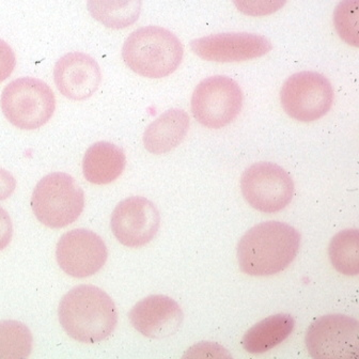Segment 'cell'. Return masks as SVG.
Here are the masks:
<instances>
[{
    "label": "cell",
    "mask_w": 359,
    "mask_h": 359,
    "mask_svg": "<svg viewBox=\"0 0 359 359\" xmlns=\"http://www.w3.org/2000/svg\"><path fill=\"white\" fill-rule=\"evenodd\" d=\"M301 234L290 224L266 222L248 230L238 244L241 271L250 276H272L294 261Z\"/></svg>",
    "instance_id": "cell-1"
},
{
    "label": "cell",
    "mask_w": 359,
    "mask_h": 359,
    "mask_svg": "<svg viewBox=\"0 0 359 359\" xmlns=\"http://www.w3.org/2000/svg\"><path fill=\"white\" fill-rule=\"evenodd\" d=\"M58 316L65 332L83 344L103 341L118 323L115 303L95 285H81L67 292L59 304Z\"/></svg>",
    "instance_id": "cell-2"
},
{
    "label": "cell",
    "mask_w": 359,
    "mask_h": 359,
    "mask_svg": "<svg viewBox=\"0 0 359 359\" xmlns=\"http://www.w3.org/2000/svg\"><path fill=\"white\" fill-rule=\"evenodd\" d=\"M183 45L175 34L158 26H147L130 34L122 48L128 69L147 79L172 74L182 62Z\"/></svg>",
    "instance_id": "cell-3"
},
{
    "label": "cell",
    "mask_w": 359,
    "mask_h": 359,
    "mask_svg": "<svg viewBox=\"0 0 359 359\" xmlns=\"http://www.w3.org/2000/svg\"><path fill=\"white\" fill-rule=\"evenodd\" d=\"M32 208L39 222L52 229H60L73 224L83 213L85 193L70 175L50 173L34 187Z\"/></svg>",
    "instance_id": "cell-4"
},
{
    "label": "cell",
    "mask_w": 359,
    "mask_h": 359,
    "mask_svg": "<svg viewBox=\"0 0 359 359\" xmlns=\"http://www.w3.org/2000/svg\"><path fill=\"white\" fill-rule=\"evenodd\" d=\"M0 106L10 123L20 130H32L52 119L56 99L48 83L34 77H22L4 89Z\"/></svg>",
    "instance_id": "cell-5"
},
{
    "label": "cell",
    "mask_w": 359,
    "mask_h": 359,
    "mask_svg": "<svg viewBox=\"0 0 359 359\" xmlns=\"http://www.w3.org/2000/svg\"><path fill=\"white\" fill-rule=\"evenodd\" d=\"M243 93L240 85L227 76L203 79L191 97V111L201 126L219 130L240 115Z\"/></svg>",
    "instance_id": "cell-6"
},
{
    "label": "cell",
    "mask_w": 359,
    "mask_h": 359,
    "mask_svg": "<svg viewBox=\"0 0 359 359\" xmlns=\"http://www.w3.org/2000/svg\"><path fill=\"white\" fill-rule=\"evenodd\" d=\"M280 102L285 114L292 119L316 121L332 108L334 89L324 75L304 71L285 81L280 90Z\"/></svg>",
    "instance_id": "cell-7"
},
{
    "label": "cell",
    "mask_w": 359,
    "mask_h": 359,
    "mask_svg": "<svg viewBox=\"0 0 359 359\" xmlns=\"http://www.w3.org/2000/svg\"><path fill=\"white\" fill-rule=\"evenodd\" d=\"M241 189L250 207L263 213H276L287 208L294 195L291 175L274 163H256L241 179Z\"/></svg>",
    "instance_id": "cell-8"
},
{
    "label": "cell",
    "mask_w": 359,
    "mask_h": 359,
    "mask_svg": "<svg viewBox=\"0 0 359 359\" xmlns=\"http://www.w3.org/2000/svg\"><path fill=\"white\" fill-rule=\"evenodd\" d=\"M305 341L313 358H358V321L344 314L323 316L312 322Z\"/></svg>",
    "instance_id": "cell-9"
},
{
    "label": "cell",
    "mask_w": 359,
    "mask_h": 359,
    "mask_svg": "<svg viewBox=\"0 0 359 359\" xmlns=\"http://www.w3.org/2000/svg\"><path fill=\"white\" fill-rule=\"evenodd\" d=\"M160 212L144 197L122 200L112 212V233L124 246L138 248L151 242L160 229Z\"/></svg>",
    "instance_id": "cell-10"
},
{
    "label": "cell",
    "mask_w": 359,
    "mask_h": 359,
    "mask_svg": "<svg viewBox=\"0 0 359 359\" xmlns=\"http://www.w3.org/2000/svg\"><path fill=\"white\" fill-rule=\"evenodd\" d=\"M108 252L101 236L86 229H75L61 236L56 258L65 274L86 278L97 274L107 261Z\"/></svg>",
    "instance_id": "cell-11"
},
{
    "label": "cell",
    "mask_w": 359,
    "mask_h": 359,
    "mask_svg": "<svg viewBox=\"0 0 359 359\" xmlns=\"http://www.w3.org/2000/svg\"><path fill=\"white\" fill-rule=\"evenodd\" d=\"M191 48L198 57L215 62H241L265 56L272 50L269 39L247 32L211 34L191 41Z\"/></svg>",
    "instance_id": "cell-12"
},
{
    "label": "cell",
    "mask_w": 359,
    "mask_h": 359,
    "mask_svg": "<svg viewBox=\"0 0 359 359\" xmlns=\"http://www.w3.org/2000/svg\"><path fill=\"white\" fill-rule=\"evenodd\" d=\"M54 79L63 97L73 101H85L99 89L101 69L99 63L89 55L69 53L57 61Z\"/></svg>",
    "instance_id": "cell-13"
},
{
    "label": "cell",
    "mask_w": 359,
    "mask_h": 359,
    "mask_svg": "<svg viewBox=\"0 0 359 359\" xmlns=\"http://www.w3.org/2000/svg\"><path fill=\"white\" fill-rule=\"evenodd\" d=\"M133 327L151 339L172 336L182 325L184 313L179 304L166 295H151L130 310Z\"/></svg>",
    "instance_id": "cell-14"
},
{
    "label": "cell",
    "mask_w": 359,
    "mask_h": 359,
    "mask_svg": "<svg viewBox=\"0 0 359 359\" xmlns=\"http://www.w3.org/2000/svg\"><path fill=\"white\" fill-rule=\"evenodd\" d=\"M189 115L184 110H167L144 130V148L156 155L170 152L182 144L189 133Z\"/></svg>",
    "instance_id": "cell-15"
},
{
    "label": "cell",
    "mask_w": 359,
    "mask_h": 359,
    "mask_svg": "<svg viewBox=\"0 0 359 359\" xmlns=\"http://www.w3.org/2000/svg\"><path fill=\"white\" fill-rule=\"evenodd\" d=\"M126 165V157L121 148L107 142H97L86 151L83 177L93 184H109L122 175Z\"/></svg>",
    "instance_id": "cell-16"
},
{
    "label": "cell",
    "mask_w": 359,
    "mask_h": 359,
    "mask_svg": "<svg viewBox=\"0 0 359 359\" xmlns=\"http://www.w3.org/2000/svg\"><path fill=\"white\" fill-rule=\"evenodd\" d=\"M295 327L291 314L278 313L258 322L247 330L242 346L250 354H263L289 338Z\"/></svg>",
    "instance_id": "cell-17"
},
{
    "label": "cell",
    "mask_w": 359,
    "mask_h": 359,
    "mask_svg": "<svg viewBox=\"0 0 359 359\" xmlns=\"http://www.w3.org/2000/svg\"><path fill=\"white\" fill-rule=\"evenodd\" d=\"M90 14L105 27L124 29L137 22L142 0H87Z\"/></svg>",
    "instance_id": "cell-18"
},
{
    "label": "cell",
    "mask_w": 359,
    "mask_h": 359,
    "mask_svg": "<svg viewBox=\"0 0 359 359\" xmlns=\"http://www.w3.org/2000/svg\"><path fill=\"white\" fill-rule=\"evenodd\" d=\"M332 266L346 276L359 273V232L357 229L340 231L332 238L328 247Z\"/></svg>",
    "instance_id": "cell-19"
},
{
    "label": "cell",
    "mask_w": 359,
    "mask_h": 359,
    "mask_svg": "<svg viewBox=\"0 0 359 359\" xmlns=\"http://www.w3.org/2000/svg\"><path fill=\"white\" fill-rule=\"evenodd\" d=\"M32 332L22 322L0 321V359L27 358L32 351Z\"/></svg>",
    "instance_id": "cell-20"
},
{
    "label": "cell",
    "mask_w": 359,
    "mask_h": 359,
    "mask_svg": "<svg viewBox=\"0 0 359 359\" xmlns=\"http://www.w3.org/2000/svg\"><path fill=\"white\" fill-rule=\"evenodd\" d=\"M358 0H342L334 12V22L337 32L346 43L358 46Z\"/></svg>",
    "instance_id": "cell-21"
},
{
    "label": "cell",
    "mask_w": 359,
    "mask_h": 359,
    "mask_svg": "<svg viewBox=\"0 0 359 359\" xmlns=\"http://www.w3.org/2000/svg\"><path fill=\"white\" fill-rule=\"evenodd\" d=\"M233 3L236 9L245 15L262 18L283 9L287 0H233Z\"/></svg>",
    "instance_id": "cell-22"
},
{
    "label": "cell",
    "mask_w": 359,
    "mask_h": 359,
    "mask_svg": "<svg viewBox=\"0 0 359 359\" xmlns=\"http://www.w3.org/2000/svg\"><path fill=\"white\" fill-rule=\"evenodd\" d=\"M16 58L11 46L0 39V83L5 81L15 69Z\"/></svg>",
    "instance_id": "cell-23"
},
{
    "label": "cell",
    "mask_w": 359,
    "mask_h": 359,
    "mask_svg": "<svg viewBox=\"0 0 359 359\" xmlns=\"http://www.w3.org/2000/svg\"><path fill=\"white\" fill-rule=\"evenodd\" d=\"M13 236V224L6 210L0 207V252L10 244Z\"/></svg>",
    "instance_id": "cell-24"
},
{
    "label": "cell",
    "mask_w": 359,
    "mask_h": 359,
    "mask_svg": "<svg viewBox=\"0 0 359 359\" xmlns=\"http://www.w3.org/2000/svg\"><path fill=\"white\" fill-rule=\"evenodd\" d=\"M15 189L16 180L13 175L6 169L0 168V200L8 199Z\"/></svg>",
    "instance_id": "cell-25"
}]
</instances>
